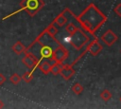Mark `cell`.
<instances>
[{
	"instance_id": "obj_7",
	"label": "cell",
	"mask_w": 121,
	"mask_h": 109,
	"mask_svg": "<svg viewBox=\"0 0 121 109\" xmlns=\"http://www.w3.org/2000/svg\"><path fill=\"white\" fill-rule=\"evenodd\" d=\"M100 39L102 40V42H104L105 45H107L108 46H112V45H113L117 42L118 36L112 29H108L107 31H105L102 34Z\"/></svg>"
},
{
	"instance_id": "obj_10",
	"label": "cell",
	"mask_w": 121,
	"mask_h": 109,
	"mask_svg": "<svg viewBox=\"0 0 121 109\" xmlns=\"http://www.w3.org/2000/svg\"><path fill=\"white\" fill-rule=\"evenodd\" d=\"M52 60H47V59H43V61H39V64H38V68L42 71L43 74L44 75H47L48 73H50V68H51V65H52V63H51Z\"/></svg>"
},
{
	"instance_id": "obj_18",
	"label": "cell",
	"mask_w": 121,
	"mask_h": 109,
	"mask_svg": "<svg viewBox=\"0 0 121 109\" xmlns=\"http://www.w3.org/2000/svg\"><path fill=\"white\" fill-rule=\"evenodd\" d=\"M22 80H24V82H26V83L30 82L33 80V72L31 70H29L27 72H25L24 75L22 76Z\"/></svg>"
},
{
	"instance_id": "obj_19",
	"label": "cell",
	"mask_w": 121,
	"mask_h": 109,
	"mask_svg": "<svg viewBox=\"0 0 121 109\" xmlns=\"http://www.w3.org/2000/svg\"><path fill=\"white\" fill-rule=\"evenodd\" d=\"M21 80H22V77L19 76L17 73H13V74L9 77V82H10L12 84H18Z\"/></svg>"
},
{
	"instance_id": "obj_22",
	"label": "cell",
	"mask_w": 121,
	"mask_h": 109,
	"mask_svg": "<svg viewBox=\"0 0 121 109\" xmlns=\"http://www.w3.org/2000/svg\"><path fill=\"white\" fill-rule=\"evenodd\" d=\"M3 107H4V103L2 100H0V108H3Z\"/></svg>"
},
{
	"instance_id": "obj_3",
	"label": "cell",
	"mask_w": 121,
	"mask_h": 109,
	"mask_svg": "<svg viewBox=\"0 0 121 109\" xmlns=\"http://www.w3.org/2000/svg\"><path fill=\"white\" fill-rule=\"evenodd\" d=\"M44 5L45 4H44L43 0H22L20 2V9H17L16 11H14L13 13H10V14L3 17L2 20H6L7 18L13 16L14 14H16L20 11H23V10H26L29 16L33 17L44 7Z\"/></svg>"
},
{
	"instance_id": "obj_4",
	"label": "cell",
	"mask_w": 121,
	"mask_h": 109,
	"mask_svg": "<svg viewBox=\"0 0 121 109\" xmlns=\"http://www.w3.org/2000/svg\"><path fill=\"white\" fill-rule=\"evenodd\" d=\"M71 36V40H70V44L71 45L76 49V50H80L86 44L89 43V36L87 34H85L81 29L78 28V30L70 35Z\"/></svg>"
},
{
	"instance_id": "obj_17",
	"label": "cell",
	"mask_w": 121,
	"mask_h": 109,
	"mask_svg": "<svg viewBox=\"0 0 121 109\" xmlns=\"http://www.w3.org/2000/svg\"><path fill=\"white\" fill-rule=\"evenodd\" d=\"M112 93L108 90V89H104L100 92V98L104 100V101H109L112 99Z\"/></svg>"
},
{
	"instance_id": "obj_12",
	"label": "cell",
	"mask_w": 121,
	"mask_h": 109,
	"mask_svg": "<svg viewBox=\"0 0 121 109\" xmlns=\"http://www.w3.org/2000/svg\"><path fill=\"white\" fill-rule=\"evenodd\" d=\"M12 50L14 53H16L17 55H21L23 53H25L26 51V47L23 45V43L21 41H17L13 45H12Z\"/></svg>"
},
{
	"instance_id": "obj_16",
	"label": "cell",
	"mask_w": 121,
	"mask_h": 109,
	"mask_svg": "<svg viewBox=\"0 0 121 109\" xmlns=\"http://www.w3.org/2000/svg\"><path fill=\"white\" fill-rule=\"evenodd\" d=\"M83 89H84V87H83L82 84H80L79 82H75V83L72 85V88H71L72 92L75 93L76 95H79V94H81L82 91H83Z\"/></svg>"
},
{
	"instance_id": "obj_13",
	"label": "cell",
	"mask_w": 121,
	"mask_h": 109,
	"mask_svg": "<svg viewBox=\"0 0 121 109\" xmlns=\"http://www.w3.org/2000/svg\"><path fill=\"white\" fill-rule=\"evenodd\" d=\"M63 64L62 63H57V62H54L53 64H52V65H51V68H50V73H52L53 75H58V74H60V70H61V68L63 67Z\"/></svg>"
},
{
	"instance_id": "obj_14",
	"label": "cell",
	"mask_w": 121,
	"mask_h": 109,
	"mask_svg": "<svg viewBox=\"0 0 121 109\" xmlns=\"http://www.w3.org/2000/svg\"><path fill=\"white\" fill-rule=\"evenodd\" d=\"M44 30H45V32H47L49 35H51V36H53V37H55L56 34H58V32H59L58 28L55 27V24H53V23L49 24V25L44 28Z\"/></svg>"
},
{
	"instance_id": "obj_2",
	"label": "cell",
	"mask_w": 121,
	"mask_h": 109,
	"mask_svg": "<svg viewBox=\"0 0 121 109\" xmlns=\"http://www.w3.org/2000/svg\"><path fill=\"white\" fill-rule=\"evenodd\" d=\"M60 43V42H59L55 37L49 35L43 29L37 36V38L31 43L32 45H38V48H36V47H34V48H28V49H26V52L29 51V52L33 53L39 59V61H41L43 59L52 60L53 51H54L55 47L59 45Z\"/></svg>"
},
{
	"instance_id": "obj_1",
	"label": "cell",
	"mask_w": 121,
	"mask_h": 109,
	"mask_svg": "<svg viewBox=\"0 0 121 109\" xmlns=\"http://www.w3.org/2000/svg\"><path fill=\"white\" fill-rule=\"evenodd\" d=\"M76 21L85 32L96 37L95 33L107 22V16L94 3H91L79 15L76 16Z\"/></svg>"
},
{
	"instance_id": "obj_23",
	"label": "cell",
	"mask_w": 121,
	"mask_h": 109,
	"mask_svg": "<svg viewBox=\"0 0 121 109\" xmlns=\"http://www.w3.org/2000/svg\"><path fill=\"white\" fill-rule=\"evenodd\" d=\"M119 100H120V102H121V97H120V99H119Z\"/></svg>"
},
{
	"instance_id": "obj_21",
	"label": "cell",
	"mask_w": 121,
	"mask_h": 109,
	"mask_svg": "<svg viewBox=\"0 0 121 109\" xmlns=\"http://www.w3.org/2000/svg\"><path fill=\"white\" fill-rule=\"evenodd\" d=\"M6 77L2 74V73H0V85H3L4 83H5V82H6Z\"/></svg>"
},
{
	"instance_id": "obj_20",
	"label": "cell",
	"mask_w": 121,
	"mask_h": 109,
	"mask_svg": "<svg viewBox=\"0 0 121 109\" xmlns=\"http://www.w3.org/2000/svg\"><path fill=\"white\" fill-rule=\"evenodd\" d=\"M113 11L115 12V14L119 17H121V3H119L114 9H113Z\"/></svg>"
},
{
	"instance_id": "obj_15",
	"label": "cell",
	"mask_w": 121,
	"mask_h": 109,
	"mask_svg": "<svg viewBox=\"0 0 121 109\" xmlns=\"http://www.w3.org/2000/svg\"><path fill=\"white\" fill-rule=\"evenodd\" d=\"M78 27L73 23V22H68L67 24H66V27H65V30L70 34V35H72V34H74L77 30H78Z\"/></svg>"
},
{
	"instance_id": "obj_5",
	"label": "cell",
	"mask_w": 121,
	"mask_h": 109,
	"mask_svg": "<svg viewBox=\"0 0 121 109\" xmlns=\"http://www.w3.org/2000/svg\"><path fill=\"white\" fill-rule=\"evenodd\" d=\"M22 63L26 68L34 72L35 69L38 68L39 59L31 52H25V55L22 58Z\"/></svg>"
},
{
	"instance_id": "obj_11",
	"label": "cell",
	"mask_w": 121,
	"mask_h": 109,
	"mask_svg": "<svg viewBox=\"0 0 121 109\" xmlns=\"http://www.w3.org/2000/svg\"><path fill=\"white\" fill-rule=\"evenodd\" d=\"M69 22V20H68V18L66 17V15L61 11L54 20H53V24H55V25H57L58 27H63L64 25H66L67 23Z\"/></svg>"
},
{
	"instance_id": "obj_8",
	"label": "cell",
	"mask_w": 121,
	"mask_h": 109,
	"mask_svg": "<svg viewBox=\"0 0 121 109\" xmlns=\"http://www.w3.org/2000/svg\"><path fill=\"white\" fill-rule=\"evenodd\" d=\"M85 49H86L87 52H89L92 56H95H95H97V55L99 54V52L103 49V47H102V45H100V43L98 42V39H97L96 37H95V39L87 45V46H86Z\"/></svg>"
},
{
	"instance_id": "obj_24",
	"label": "cell",
	"mask_w": 121,
	"mask_h": 109,
	"mask_svg": "<svg viewBox=\"0 0 121 109\" xmlns=\"http://www.w3.org/2000/svg\"><path fill=\"white\" fill-rule=\"evenodd\" d=\"M120 52H121V50H120Z\"/></svg>"
},
{
	"instance_id": "obj_9",
	"label": "cell",
	"mask_w": 121,
	"mask_h": 109,
	"mask_svg": "<svg viewBox=\"0 0 121 109\" xmlns=\"http://www.w3.org/2000/svg\"><path fill=\"white\" fill-rule=\"evenodd\" d=\"M75 73H76V71L71 64H64L63 67L61 68L60 72V75L65 81H69L75 75Z\"/></svg>"
},
{
	"instance_id": "obj_6",
	"label": "cell",
	"mask_w": 121,
	"mask_h": 109,
	"mask_svg": "<svg viewBox=\"0 0 121 109\" xmlns=\"http://www.w3.org/2000/svg\"><path fill=\"white\" fill-rule=\"evenodd\" d=\"M68 55H69L68 49L61 43H60L59 45L56 46L55 49H54V51H53L52 60L54 62H57V63H63L64 60L67 59Z\"/></svg>"
}]
</instances>
